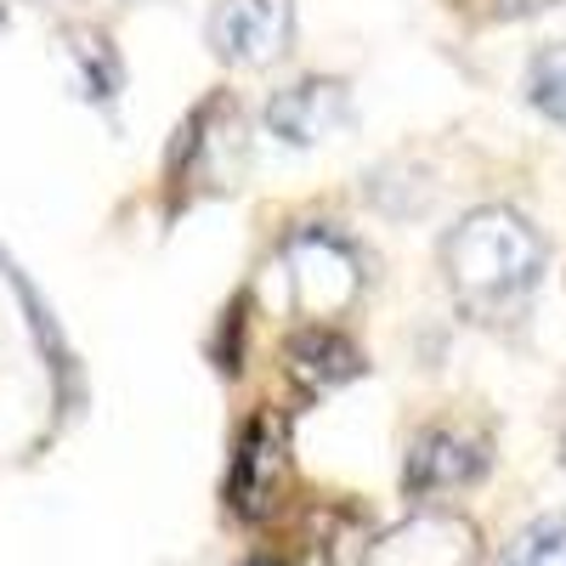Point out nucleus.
Here are the masks:
<instances>
[{
    "label": "nucleus",
    "instance_id": "1",
    "mask_svg": "<svg viewBox=\"0 0 566 566\" xmlns=\"http://www.w3.org/2000/svg\"><path fill=\"white\" fill-rule=\"evenodd\" d=\"M442 272L470 317H510L544 277V239L522 210L482 205L448 227Z\"/></svg>",
    "mask_w": 566,
    "mask_h": 566
},
{
    "label": "nucleus",
    "instance_id": "2",
    "mask_svg": "<svg viewBox=\"0 0 566 566\" xmlns=\"http://www.w3.org/2000/svg\"><path fill=\"white\" fill-rule=\"evenodd\" d=\"M277 277H283V295H290V306L301 317L335 323L340 312L357 306L363 283H368V266L352 250V239H340L335 227L306 221L277 244Z\"/></svg>",
    "mask_w": 566,
    "mask_h": 566
},
{
    "label": "nucleus",
    "instance_id": "3",
    "mask_svg": "<svg viewBox=\"0 0 566 566\" xmlns=\"http://www.w3.org/2000/svg\"><path fill=\"white\" fill-rule=\"evenodd\" d=\"M357 566H482V527L459 510H413L374 533Z\"/></svg>",
    "mask_w": 566,
    "mask_h": 566
},
{
    "label": "nucleus",
    "instance_id": "4",
    "mask_svg": "<svg viewBox=\"0 0 566 566\" xmlns=\"http://www.w3.org/2000/svg\"><path fill=\"white\" fill-rule=\"evenodd\" d=\"M290 424L277 413H255L239 442H232V476H227V504L244 515V522H266L290 499Z\"/></svg>",
    "mask_w": 566,
    "mask_h": 566
},
{
    "label": "nucleus",
    "instance_id": "5",
    "mask_svg": "<svg viewBox=\"0 0 566 566\" xmlns=\"http://www.w3.org/2000/svg\"><path fill=\"white\" fill-rule=\"evenodd\" d=\"M295 45V0H216L210 52L227 69H266Z\"/></svg>",
    "mask_w": 566,
    "mask_h": 566
},
{
    "label": "nucleus",
    "instance_id": "6",
    "mask_svg": "<svg viewBox=\"0 0 566 566\" xmlns=\"http://www.w3.org/2000/svg\"><path fill=\"white\" fill-rule=\"evenodd\" d=\"M357 119L352 108V91L346 80H328V74H306L295 85H283L266 97V136L283 142V148H317V142H335L346 136Z\"/></svg>",
    "mask_w": 566,
    "mask_h": 566
},
{
    "label": "nucleus",
    "instance_id": "7",
    "mask_svg": "<svg viewBox=\"0 0 566 566\" xmlns=\"http://www.w3.org/2000/svg\"><path fill=\"white\" fill-rule=\"evenodd\" d=\"M488 476V437L464 431L453 419H437L408 442V464H402V488L431 499V493H459L470 482Z\"/></svg>",
    "mask_w": 566,
    "mask_h": 566
},
{
    "label": "nucleus",
    "instance_id": "8",
    "mask_svg": "<svg viewBox=\"0 0 566 566\" xmlns=\"http://www.w3.org/2000/svg\"><path fill=\"white\" fill-rule=\"evenodd\" d=\"M283 374H290L306 397H323V391H340L346 380H357L363 352L335 323H301L295 335L283 340Z\"/></svg>",
    "mask_w": 566,
    "mask_h": 566
},
{
    "label": "nucleus",
    "instance_id": "9",
    "mask_svg": "<svg viewBox=\"0 0 566 566\" xmlns=\"http://www.w3.org/2000/svg\"><path fill=\"white\" fill-rule=\"evenodd\" d=\"M499 566H566V510H549L515 533Z\"/></svg>",
    "mask_w": 566,
    "mask_h": 566
},
{
    "label": "nucleus",
    "instance_id": "10",
    "mask_svg": "<svg viewBox=\"0 0 566 566\" xmlns=\"http://www.w3.org/2000/svg\"><path fill=\"white\" fill-rule=\"evenodd\" d=\"M527 103L544 119L566 125V45H544V52L527 63Z\"/></svg>",
    "mask_w": 566,
    "mask_h": 566
},
{
    "label": "nucleus",
    "instance_id": "11",
    "mask_svg": "<svg viewBox=\"0 0 566 566\" xmlns=\"http://www.w3.org/2000/svg\"><path fill=\"white\" fill-rule=\"evenodd\" d=\"M555 7V0H459V12H470L476 23H515V18H533Z\"/></svg>",
    "mask_w": 566,
    "mask_h": 566
},
{
    "label": "nucleus",
    "instance_id": "12",
    "mask_svg": "<svg viewBox=\"0 0 566 566\" xmlns=\"http://www.w3.org/2000/svg\"><path fill=\"white\" fill-rule=\"evenodd\" d=\"M560 464H566V431H560Z\"/></svg>",
    "mask_w": 566,
    "mask_h": 566
},
{
    "label": "nucleus",
    "instance_id": "13",
    "mask_svg": "<svg viewBox=\"0 0 566 566\" xmlns=\"http://www.w3.org/2000/svg\"><path fill=\"white\" fill-rule=\"evenodd\" d=\"M255 566H272V560H255Z\"/></svg>",
    "mask_w": 566,
    "mask_h": 566
}]
</instances>
